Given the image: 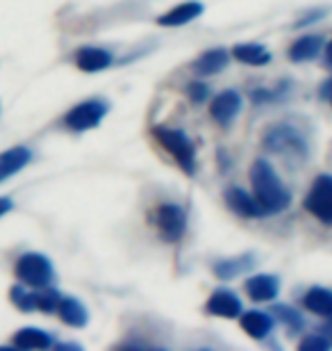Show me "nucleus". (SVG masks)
<instances>
[{
	"mask_svg": "<svg viewBox=\"0 0 332 351\" xmlns=\"http://www.w3.org/2000/svg\"><path fill=\"white\" fill-rule=\"evenodd\" d=\"M251 185H253V196L257 199V203L262 206L264 215H278L282 210H287L289 196L287 187L282 185L280 176L275 173L273 165L268 160H255L251 167Z\"/></svg>",
	"mask_w": 332,
	"mask_h": 351,
	"instance_id": "obj_1",
	"label": "nucleus"
},
{
	"mask_svg": "<svg viewBox=\"0 0 332 351\" xmlns=\"http://www.w3.org/2000/svg\"><path fill=\"white\" fill-rule=\"evenodd\" d=\"M153 137L164 146V149L175 158V162L182 167V171H187L189 176H194L196 171V149L182 130L166 128V125H155Z\"/></svg>",
	"mask_w": 332,
	"mask_h": 351,
	"instance_id": "obj_2",
	"label": "nucleus"
},
{
	"mask_svg": "<svg viewBox=\"0 0 332 351\" xmlns=\"http://www.w3.org/2000/svg\"><path fill=\"white\" fill-rule=\"evenodd\" d=\"M14 274H16V278L23 285L34 287V290H44V287L51 285L55 269L53 263L44 254H25L18 258Z\"/></svg>",
	"mask_w": 332,
	"mask_h": 351,
	"instance_id": "obj_3",
	"label": "nucleus"
},
{
	"mask_svg": "<svg viewBox=\"0 0 332 351\" xmlns=\"http://www.w3.org/2000/svg\"><path fill=\"white\" fill-rule=\"evenodd\" d=\"M264 149L271 153H289V156H305L307 153V142L294 125L289 123H278L266 132L264 137Z\"/></svg>",
	"mask_w": 332,
	"mask_h": 351,
	"instance_id": "obj_4",
	"label": "nucleus"
},
{
	"mask_svg": "<svg viewBox=\"0 0 332 351\" xmlns=\"http://www.w3.org/2000/svg\"><path fill=\"white\" fill-rule=\"evenodd\" d=\"M303 206H305L307 213L316 217L319 221L332 226V176L323 173L312 182Z\"/></svg>",
	"mask_w": 332,
	"mask_h": 351,
	"instance_id": "obj_5",
	"label": "nucleus"
},
{
	"mask_svg": "<svg viewBox=\"0 0 332 351\" xmlns=\"http://www.w3.org/2000/svg\"><path fill=\"white\" fill-rule=\"evenodd\" d=\"M107 103L101 101V98H91V101H84L80 105H75L73 110L66 112L64 117V125L73 132H84L96 128L98 123L103 121L105 114H107Z\"/></svg>",
	"mask_w": 332,
	"mask_h": 351,
	"instance_id": "obj_6",
	"label": "nucleus"
},
{
	"mask_svg": "<svg viewBox=\"0 0 332 351\" xmlns=\"http://www.w3.org/2000/svg\"><path fill=\"white\" fill-rule=\"evenodd\" d=\"M155 223H157V230L162 235V240L166 242H178L182 235H185L187 228V217L185 210L175 203H162L155 213Z\"/></svg>",
	"mask_w": 332,
	"mask_h": 351,
	"instance_id": "obj_7",
	"label": "nucleus"
},
{
	"mask_svg": "<svg viewBox=\"0 0 332 351\" xmlns=\"http://www.w3.org/2000/svg\"><path fill=\"white\" fill-rule=\"evenodd\" d=\"M239 110H242V96H239L235 89L221 91L209 105V114L221 128H230L232 121H235L239 114Z\"/></svg>",
	"mask_w": 332,
	"mask_h": 351,
	"instance_id": "obj_8",
	"label": "nucleus"
},
{
	"mask_svg": "<svg viewBox=\"0 0 332 351\" xmlns=\"http://www.w3.org/2000/svg\"><path fill=\"white\" fill-rule=\"evenodd\" d=\"M207 313L214 315V317H223V319H237L242 315V301L235 292L230 290H216L212 292V297L207 299Z\"/></svg>",
	"mask_w": 332,
	"mask_h": 351,
	"instance_id": "obj_9",
	"label": "nucleus"
},
{
	"mask_svg": "<svg viewBox=\"0 0 332 351\" xmlns=\"http://www.w3.org/2000/svg\"><path fill=\"white\" fill-rule=\"evenodd\" d=\"M225 203H228V208L239 217H248V219H255V217H266L255 196L244 192L242 187H230L228 192H225Z\"/></svg>",
	"mask_w": 332,
	"mask_h": 351,
	"instance_id": "obj_10",
	"label": "nucleus"
},
{
	"mask_svg": "<svg viewBox=\"0 0 332 351\" xmlns=\"http://www.w3.org/2000/svg\"><path fill=\"white\" fill-rule=\"evenodd\" d=\"M203 3H199V0H187V3H180L175 5L171 12L162 14V16L157 19L159 25L164 27H180V25H187L192 23L194 19H199L203 14Z\"/></svg>",
	"mask_w": 332,
	"mask_h": 351,
	"instance_id": "obj_11",
	"label": "nucleus"
},
{
	"mask_svg": "<svg viewBox=\"0 0 332 351\" xmlns=\"http://www.w3.org/2000/svg\"><path fill=\"white\" fill-rule=\"evenodd\" d=\"M75 66L84 73H98L112 66V55L103 48L96 46H84L75 53Z\"/></svg>",
	"mask_w": 332,
	"mask_h": 351,
	"instance_id": "obj_12",
	"label": "nucleus"
},
{
	"mask_svg": "<svg viewBox=\"0 0 332 351\" xmlns=\"http://www.w3.org/2000/svg\"><path fill=\"white\" fill-rule=\"evenodd\" d=\"M280 292V280L271 274H257L246 280V294L253 301H273Z\"/></svg>",
	"mask_w": 332,
	"mask_h": 351,
	"instance_id": "obj_13",
	"label": "nucleus"
},
{
	"mask_svg": "<svg viewBox=\"0 0 332 351\" xmlns=\"http://www.w3.org/2000/svg\"><path fill=\"white\" fill-rule=\"evenodd\" d=\"M32 160V153L30 149L25 146H14V149L0 153V182L16 176L21 169H25Z\"/></svg>",
	"mask_w": 332,
	"mask_h": 351,
	"instance_id": "obj_14",
	"label": "nucleus"
},
{
	"mask_svg": "<svg viewBox=\"0 0 332 351\" xmlns=\"http://www.w3.org/2000/svg\"><path fill=\"white\" fill-rule=\"evenodd\" d=\"M230 64V55L228 51H223V48H212V51L203 53L199 60L194 62V73L196 75H214V73H221L225 66Z\"/></svg>",
	"mask_w": 332,
	"mask_h": 351,
	"instance_id": "obj_15",
	"label": "nucleus"
},
{
	"mask_svg": "<svg viewBox=\"0 0 332 351\" xmlns=\"http://www.w3.org/2000/svg\"><path fill=\"white\" fill-rule=\"evenodd\" d=\"M58 315H60V319L64 322V324L73 326V328L87 326V322H89L87 308H84L82 301L75 299V297H62L60 306H58Z\"/></svg>",
	"mask_w": 332,
	"mask_h": 351,
	"instance_id": "obj_16",
	"label": "nucleus"
},
{
	"mask_svg": "<svg viewBox=\"0 0 332 351\" xmlns=\"http://www.w3.org/2000/svg\"><path fill=\"white\" fill-rule=\"evenodd\" d=\"M239 322H242V328L253 340H264L273 328V317L262 311H251L239 315Z\"/></svg>",
	"mask_w": 332,
	"mask_h": 351,
	"instance_id": "obj_17",
	"label": "nucleus"
},
{
	"mask_svg": "<svg viewBox=\"0 0 332 351\" xmlns=\"http://www.w3.org/2000/svg\"><path fill=\"white\" fill-rule=\"evenodd\" d=\"M12 345L16 349H48V347H53V338H51V333L41 331V328L27 326L16 331Z\"/></svg>",
	"mask_w": 332,
	"mask_h": 351,
	"instance_id": "obj_18",
	"label": "nucleus"
},
{
	"mask_svg": "<svg viewBox=\"0 0 332 351\" xmlns=\"http://www.w3.org/2000/svg\"><path fill=\"white\" fill-rule=\"evenodd\" d=\"M253 265H255V256L253 254H246V256H239V258H228V261H221L214 265V274L218 278H235L239 274H246L248 269H253Z\"/></svg>",
	"mask_w": 332,
	"mask_h": 351,
	"instance_id": "obj_19",
	"label": "nucleus"
},
{
	"mask_svg": "<svg viewBox=\"0 0 332 351\" xmlns=\"http://www.w3.org/2000/svg\"><path fill=\"white\" fill-rule=\"evenodd\" d=\"M232 58L248 66H264L268 64V60H271V53L259 44H242V46L232 48Z\"/></svg>",
	"mask_w": 332,
	"mask_h": 351,
	"instance_id": "obj_20",
	"label": "nucleus"
},
{
	"mask_svg": "<svg viewBox=\"0 0 332 351\" xmlns=\"http://www.w3.org/2000/svg\"><path fill=\"white\" fill-rule=\"evenodd\" d=\"M303 304H305L307 311H312L314 315L330 317L332 315V292L326 290V287H312V290L305 292Z\"/></svg>",
	"mask_w": 332,
	"mask_h": 351,
	"instance_id": "obj_21",
	"label": "nucleus"
},
{
	"mask_svg": "<svg viewBox=\"0 0 332 351\" xmlns=\"http://www.w3.org/2000/svg\"><path fill=\"white\" fill-rule=\"evenodd\" d=\"M323 48V39L321 37H303L296 44L289 48V60L292 62H307L316 58Z\"/></svg>",
	"mask_w": 332,
	"mask_h": 351,
	"instance_id": "obj_22",
	"label": "nucleus"
},
{
	"mask_svg": "<svg viewBox=\"0 0 332 351\" xmlns=\"http://www.w3.org/2000/svg\"><path fill=\"white\" fill-rule=\"evenodd\" d=\"M273 315H275V319L282 322V324H285L292 333H298L301 328L305 326V322H303L301 313L296 311V308H292V306H285V304L273 306Z\"/></svg>",
	"mask_w": 332,
	"mask_h": 351,
	"instance_id": "obj_23",
	"label": "nucleus"
},
{
	"mask_svg": "<svg viewBox=\"0 0 332 351\" xmlns=\"http://www.w3.org/2000/svg\"><path fill=\"white\" fill-rule=\"evenodd\" d=\"M10 299H12V304L18 308V311H25V313L37 311V292H27L23 287V283L12 287Z\"/></svg>",
	"mask_w": 332,
	"mask_h": 351,
	"instance_id": "obj_24",
	"label": "nucleus"
},
{
	"mask_svg": "<svg viewBox=\"0 0 332 351\" xmlns=\"http://www.w3.org/2000/svg\"><path fill=\"white\" fill-rule=\"evenodd\" d=\"M62 301V294L58 290H46L37 292V311L41 313H58V306Z\"/></svg>",
	"mask_w": 332,
	"mask_h": 351,
	"instance_id": "obj_25",
	"label": "nucleus"
},
{
	"mask_svg": "<svg viewBox=\"0 0 332 351\" xmlns=\"http://www.w3.org/2000/svg\"><path fill=\"white\" fill-rule=\"evenodd\" d=\"M332 347V340L326 335H309L298 345L301 351H328Z\"/></svg>",
	"mask_w": 332,
	"mask_h": 351,
	"instance_id": "obj_26",
	"label": "nucleus"
},
{
	"mask_svg": "<svg viewBox=\"0 0 332 351\" xmlns=\"http://www.w3.org/2000/svg\"><path fill=\"white\" fill-rule=\"evenodd\" d=\"M187 94L194 103H203L205 98H207V87H205L203 82H192V85L187 87Z\"/></svg>",
	"mask_w": 332,
	"mask_h": 351,
	"instance_id": "obj_27",
	"label": "nucleus"
},
{
	"mask_svg": "<svg viewBox=\"0 0 332 351\" xmlns=\"http://www.w3.org/2000/svg\"><path fill=\"white\" fill-rule=\"evenodd\" d=\"M321 96H323V101H328L332 105V78H328L321 85Z\"/></svg>",
	"mask_w": 332,
	"mask_h": 351,
	"instance_id": "obj_28",
	"label": "nucleus"
},
{
	"mask_svg": "<svg viewBox=\"0 0 332 351\" xmlns=\"http://www.w3.org/2000/svg\"><path fill=\"white\" fill-rule=\"evenodd\" d=\"M12 208H14V201H12V199H7V196H0V217L10 213Z\"/></svg>",
	"mask_w": 332,
	"mask_h": 351,
	"instance_id": "obj_29",
	"label": "nucleus"
},
{
	"mask_svg": "<svg viewBox=\"0 0 332 351\" xmlns=\"http://www.w3.org/2000/svg\"><path fill=\"white\" fill-rule=\"evenodd\" d=\"M323 14H326V12H323V10H321V12H314V14H307V16H305V19H301V21H298V23H296V25H298V27H301V25H309V23H312V21L321 19Z\"/></svg>",
	"mask_w": 332,
	"mask_h": 351,
	"instance_id": "obj_30",
	"label": "nucleus"
},
{
	"mask_svg": "<svg viewBox=\"0 0 332 351\" xmlns=\"http://www.w3.org/2000/svg\"><path fill=\"white\" fill-rule=\"evenodd\" d=\"M326 64L332 66V41H330L328 48H326Z\"/></svg>",
	"mask_w": 332,
	"mask_h": 351,
	"instance_id": "obj_31",
	"label": "nucleus"
},
{
	"mask_svg": "<svg viewBox=\"0 0 332 351\" xmlns=\"http://www.w3.org/2000/svg\"><path fill=\"white\" fill-rule=\"evenodd\" d=\"M328 331L332 333V315H330V324H328Z\"/></svg>",
	"mask_w": 332,
	"mask_h": 351,
	"instance_id": "obj_32",
	"label": "nucleus"
}]
</instances>
